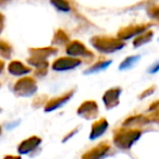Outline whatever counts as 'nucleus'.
<instances>
[{
	"label": "nucleus",
	"mask_w": 159,
	"mask_h": 159,
	"mask_svg": "<svg viewBox=\"0 0 159 159\" xmlns=\"http://www.w3.org/2000/svg\"><path fill=\"white\" fill-rule=\"evenodd\" d=\"M139 136L141 131L139 130H121L116 133L113 142L117 147L121 149H129Z\"/></svg>",
	"instance_id": "nucleus-1"
},
{
	"label": "nucleus",
	"mask_w": 159,
	"mask_h": 159,
	"mask_svg": "<svg viewBox=\"0 0 159 159\" xmlns=\"http://www.w3.org/2000/svg\"><path fill=\"white\" fill-rule=\"evenodd\" d=\"M94 47L97 48L102 52H113L116 50H119L122 47L124 46L123 43L120 39L112 37H106V36H102V37H94L92 39Z\"/></svg>",
	"instance_id": "nucleus-2"
},
{
	"label": "nucleus",
	"mask_w": 159,
	"mask_h": 159,
	"mask_svg": "<svg viewBox=\"0 0 159 159\" xmlns=\"http://www.w3.org/2000/svg\"><path fill=\"white\" fill-rule=\"evenodd\" d=\"M14 92L19 96H31L36 92V83L33 79H21L14 85Z\"/></svg>",
	"instance_id": "nucleus-3"
},
{
	"label": "nucleus",
	"mask_w": 159,
	"mask_h": 159,
	"mask_svg": "<svg viewBox=\"0 0 159 159\" xmlns=\"http://www.w3.org/2000/svg\"><path fill=\"white\" fill-rule=\"evenodd\" d=\"M77 113H79L81 117L85 118V119H94L96 118L98 113V107L97 104L93 100H89V102H85L81 105L79 109H77Z\"/></svg>",
	"instance_id": "nucleus-4"
},
{
	"label": "nucleus",
	"mask_w": 159,
	"mask_h": 159,
	"mask_svg": "<svg viewBox=\"0 0 159 159\" xmlns=\"http://www.w3.org/2000/svg\"><path fill=\"white\" fill-rule=\"evenodd\" d=\"M80 64H81L80 60L73 59V58H69V57H62L53 62L52 69L55 71H66V70H71V69L76 68Z\"/></svg>",
	"instance_id": "nucleus-5"
},
{
	"label": "nucleus",
	"mask_w": 159,
	"mask_h": 159,
	"mask_svg": "<svg viewBox=\"0 0 159 159\" xmlns=\"http://www.w3.org/2000/svg\"><path fill=\"white\" fill-rule=\"evenodd\" d=\"M110 149V146L107 143H100L99 145H97L96 147L92 148L89 152H85L83 155L82 159H102V157L104 155H106L108 152V150Z\"/></svg>",
	"instance_id": "nucleus-6"
},
{
	"label": "nucleus",
	"mask_w": 159,
	"mask_h": 159,
	"mask_svg": "<svg viewBox=\"0 0 159 159\" xmlns=\"http://www.w3.org/2000/svg\"><path fill=\"white\" fill-rule=\"evenodd\" d=\"M121 94L120 89H111L107 91L104 95V102L107 108H113L119 104V96Z\"/></svg>",
	"instance_id": "nucleus-7"
},
{
	"label": "nucleus",
	"mask_w": 159,
	"mask_h": 159,
	"mask_svg": "<svg viewBox=\"0 0 159 159\" xmlns=\"http://www.w3.org/2000/svg\"><path fill=\"white\" fill-rule=\"evenodd\" d=\"M40 142H42V139L37 136L30 137V139H25V141H23L22 143L20 144V146H19V152H20V154H29L30 152L34 150L39 145Z\"/></svg>",
	"instance_id": "nucleus-8"
},
{
	"label": "nucleus",
	"mask_w": 159,
	"mask_h": 159,
	"mask_svg": "<svg viewBox=\"0 0 159 159\" xmlns=\"http://www.w3.org/2000/svg\"><path fill=\"white\" fill-rule=\"evenodd\" d=\"M66 52L69 56H87L89 55V51L85 48V46L82 43L74 40V42L70 43L66 47Z\"/></svg>",
	"instance_id": "nucleus-9"
},
{
	"label": "nucleus",
	"mask_w": 159,
	"mask_h": 159,
	"mask_svg": "<svg viewBox=\"0 0 159 159\" xmlns=\"http://www.w3.org/2000/svg\"><path fill=\"white\" fill-rule=\"evenodd\" d=\"M146 26H147V25H136V26L125 27L124 30H121V31L119 32V38L128 39V38L133 37V36L141 35L146 30Z\"/></svg>",
	"instance_id": "nucleus-10"
},
{
	"label": "nucleus",
	"mask_w": 159,
	"mask_h": 159,
	"mask_svg": "<svg viewBox=\"0 0 159 159\" xmlns=\"http://www.w3.org/2000/svg\"><path fill=\"white\" fill-rule=\"evenodd\" d=\"M72 95H73V92H69V93L64 94V95L59 96V97H57V98H55V99L50 100V102L47 104L45 110H46V111H51V110H55V109L59 108L60 106H62L63 104H66V102H68L69 99H70Z\"/></svg>",
	"instance_id": "nucleus-11"
},
{
	"label": "nucleus",
	"mask_w": 159,
	"mask_h": 159,
	"mask_svg": "<svg viewBox=\"0 0 159 159\" xmlns=\"http://www.w3.org/2000/svg\"><path fill=\"white\" fill-rule=\"evenodd\" d=\"M107 128H108V122H107L106 119H100V120H98V121H96L95 123L93 124L89 139H98V137H99L100 135H102V133L107 130Z\"/></svg>",
	"instance_id": "nucleus-12"
},
{
	"label": "nucleus",
	"mask_w": 159,
	"mask_h": 159,
	"mask_svg": "<svg viewBox=\"0 0 159 159\" xmlns=\"http://www.w3.org/2000/svg\"><path fill=\"white\" fill-rule=\"evenodd\" d=\"M8 70L13 75H23L31 71V69L22 63L21 61H12L8 66Z\"/></svg>",
	"instance_id": "nucleus-13"
},
{
	"label": "nucleus",
	"mask_w": 159,
	"mask_h": 159,
	"mask_svg": "<svg viewBox=\"0 0 159 159\" xmlns=\"http://www.w3.org/2000/svg\"><path fill=\"white\" fill-rule=\"evenodd\" d=\"M152 38V32H146V33H142L141 35H139V37L134 40V46H143L144 44L148 43Z\"/></svg>",
	"instance_id": "nucleus-14"
},
{
	"label": "nucleus",
	"mask_w": 159,
	"mask_h": 159,
	"mask_svg": "<svg viewBox=\"0 0 159 159\" xmlns=\"http://www.w3.org/2000/svg\"><path fill=\"white\" fill-rule=\"evenodd\" d=\"M139 59V56H132V57H128L125 60H124L123 62H122L121 64H120L119 68L121 69V70H124V69H129L131 68L132 66H134L135 63H136V61Z\"/></svg>",
	"instance_id": "nucleus-15"
},
{
	"label": "nucleus",
	"mask_w": 159,
	"mask_h": 159,
	"mask_svg": "<svg viewBox=\"0 0 159 159\" xmlns=\"http://www.w3.org/2000/svg\"><path fill=\"white\" fill-rule=\"evenodd\" d=\"M51 3L57 8L60 11H69L70 10V5L68 3V1L66 0H51Z\"/></svg>",
	"instance_id": "nucleus-16"
},
{
	"label": "nucleus",
	"mask_w": 159,
	"mask_h": 159,
	"mask_svg": "<svg viewBox=\"0 0 159 159\" xmlns=\"http://www.w3.org/2000/svg\"><path fill=\"white\" fill-rule=\"evenodd\" d=\"M111 61H102V62H98L97 64H95L94 66H92L91 69H89L87 72L89 73H92V72H96V71H99L102 70V69H106L107 66L110 64Z\"/></svg>",
	"instance_id": "nucleus-17"
},
{
	"label": "nucleus",
	"mask_w": 159,
	"mask_h": 159,
	"mask_svg": "<svg viewBox=\"0 0 159 159\" xmlns=\"http://www.w3.org/2000/svg\"><path fill=\"white\" fill-rule=\"evenodd\" d=\"M150 16L152 18H158L159 19V7H154V8H150L149 11H148Z\"/></svg>",
	"instance_id": "nucleus-18"
},
{
	"label": "nucleus",
	"mask_w": 159,
	"mask_h": 159,
	"mask_svg": "<svg viewBox=\"0 0 159 159\" xmlns=\"http://www.w3.org/2000/svg\"><path fill=\"white\" fill-rule=\"evenodd\" d=\"M157 71H159V62H158V63H155L154 66L150 68L149 72L150 73H155V72H157Z\"/></svg>",
	"instance_id": "nucleus-19"
},
{
	"label": "nucleus",
	"mask_w": 159,
	"mask_h": 159,
	"mask_svg": "<svg viewBox=\"0 0 159 159\" xmlns=\"http://www.w3.org/2000/svg\"><path fill=\"white\" fill-rule=\"evenodd\" d=\"M5 159H21L20 157H16V156H6Z\"/></svg>",
	"instance_id": "nucleus-20"
}]
</instances>
